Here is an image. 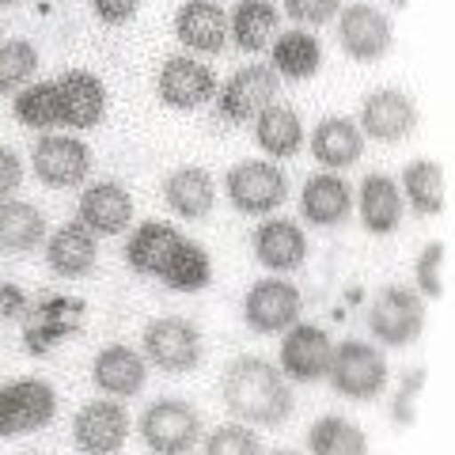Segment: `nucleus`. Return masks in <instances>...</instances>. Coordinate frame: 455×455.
Returning a JSON list of instances; mask_svg holds the SVG:
<instances>
[{
    "label": "nucleus",
    "instance_id": "nucleus-1",
    "mask_svg": "<svg viewBox=\"0 0 455 455\" xmlns=\"http://www.w3.org/2000/svg\"><path fill=\"white\" fill-rule=\"evenodd\" d=\"M107 84L88 68H73L53 80H35L20 95H12V118L38 133L95 130L107 118Z\"/></svg>",
    "mask_w": 455,
    "mask_h": 455
},
{
    "label": "nucleus",
    "instance_id": "nucleus-2",
    "mask_svg": "<svg viewBox=\"0 0 455 455\" xmlns=\"http://www.w3.org/2000/svg\"><path fill=\"white\" fill-rule=\"evenodd\" d=\"M125 266L171 292H202L212 281L209 251L167 220H140L125 239Z\"/></svg>",
    "mask_w": 455,
    "mask_h": 455
},
{
    "label": "nucleus",
    "instance_id": "nucleus-3",
    "mask_svg": "<svg viewBox=\"0 0 455 455\" xmlns=\"http://www.w3.org/2000/svg\"><path fill=\"white\" fill-rule=\"evenodd\" d=\"M220 398L232 410V418L251 425V429H277L296 410L292 383L284 379L274 361L254 357V353H243L224 368Z\"/></svg>",
    "mask_w": 455,
    "mask_h": 455
},
{
    "label": "nucleus",
    "instance_id": "nucleus-4",
    "mask_svg": "<svg viewBox=\"0 0 455 455\" xmlns=\"http://www.w3.org/2000/svg\"><path fill=\"white\" fill-rule=\"evenodd\" d=\"M331 387L341 398H353V403H372L387 387V357L383 349H376L372 341L361 338H346L338 341L331 353Z\"/></svg>",
    "mask_w": 455,
    "mask_h": 455
},
{
    "label": "nucleus",
    "instance_id": "nucleus-5",
    "mask_svg": "<svg viewBox=\"0 0 455 455\" xmlns=\"http://www.w3.org/2000/svg\"><path fill=\"white\" fill-rule=\"evenodd\" d=\"M137 429L152 455H190L202 444V414L187 398H156Z\"/></svg>",
    "mask_w": 455,
    "mask_h": 455
},
{
    "label": "nucleus",
    "instance_id": "nucleus-6",
    "mask_svg": "<svg viewBox=\"0 0 455 455\" xmlns=\"http://www.w3.org/2000/svg\"><path fill=\"white\" fill-rule=\"evenodd\" d=\"M140 353L145 361L156 364L160 372H194L205 357V338L202 331L182 319V315H160L145 326V338H140Z\"/></svg>",
    "mask_w": 455,
    "mask_h": 455
},
{
    "label": "nucleus",
    "instance_id": "nucleus-7",
    "mask_svg": "<svg viewBox=\"0 0 455 455\" xmlns=\"http://www.w3.org/2000/svg\"><path fill=\"white\" fill-rule=\"evenodd\" d=\"M224 194L243 217H266L289 202V179L274 160H243L224 175Z\"/></svg>",
    "mask_w": 455,
    "mask_h": 455
},
{
    "label": "nucleus",
    "instance_id": "nucleus-8",
    "mask_svg": "<svg viewBox=\"0 0 455 455\" xmlns=\"http://www.w3.org/2000/svg\"><path fill=\"white\" fill-rule=\"evenodd\" d=\"M368 331H372V338L387 349L414 346L425 331V300L414 289L387 284V289L376 292L372 307H368Z\"/></svg>",
    "mask_w": 455,
    "mask_h": 455
},
{
    "label": "nucleus",
    "instance_id": "nucleus-9",
    "mask_svg": "<svg viewBox=\"0 0 455 455\" xmlns=\"http://www.w3.org/2000/svg\"><path fill=\"white\" fill-rule=\"evenodd\" d=\"M57 418V391L46 379L0 383V440L38 433Z\"/></svg>",
    "mask_w": 455,
    "mask_h": 455
},
{
    "label": "nucleus",
    "instance_id": "nucleus-10",
    "mask_svg": "<svg viewBox=\"0 0 455 455\" xmlns=\"http://www.w3.org/2000/svg\"><path fill=\"white\" fill-rule=\"evenodd\" d=\"M31 171L42 187L50 190H73L92 175V148L80 137L65 133H42L31 148Z\"/></svg>",
    "mask_w": 455,
    "mask_h": 455
},
{
    "label": "nucleus",
    "instance_id": "nucleus-11",
    "mask_svg": "<svg viewBox=\"0 0 455 455\" xmlns=\"http://www.w3.org/2000/svg\"><path fill=\"white\" fill-rule=\"evenodd\" d=\"M277 92H281V76L269 65H243L217 92V114L232 125H247L269 103H277Z\"/></svg>",
    "mask_w": 455,
    "mask_h": 455
},
{
    "label": "nucleus",
    "instance_id": "nucleus-12",
    "mask_svg": "<svg viewBox=\"0 0 455 455\" xmlns=\"http://www.w3.org/2000/svg\"><path fill=\"white\" fill-rule=\"evenodd\" d=\"M300 311H304V296L292 281L284 277H262L247 289V300H243V319L254 334H284L292 323H300Z\"/></svg>",
    "mask_w": 455,
    "mask_h": 455
},
{
    "label": "nucleus",
    "instance_id": "nucleus-13",
    "mask_svg": "<svg viewBox=\"0 0 455 455\" xmlns=\"http://www.w3.org/2000/svg\"><path fill=\"white\" fill-rule=\"evenodd\" d=\"M331 353L334 341L331 334L315 323H292L281 334V353H277V368L284 379L292 383H323L331 372Z\"/></svg>",
    "mask_w": 455,
    "mask_h": 455
},
{
    "label": "nucleus",
    "instance_id": "nucleus-14",
    "mask_svg": "<svg viewBox=\"0 0 455 455\" xmlns=\"http://www.w3.org/2000/svg\"><path fill=\"white\" fill-rule=\"evenodd\" d=\"M130 410L118 398H95V403L80 406V414L73 418V444L80 455H114L122 451V444L130 440Z\"/></svg>",
    "mask_w": 455,
    "mask_h": 455
},
{
    "label": "nucleus",
    "instance_id": "nucleus-15",
    "mask_svg": "<svg viewBox=\"0 0 455 455\" xmlns=\"http://www.w3.org/2000/svg\"><path fill=\"white\" fill-rule=\"evenodd\" d=\"M156 95L160 103L171 110L190 114L197 107H205L212 95H217V73L209 65H202L190 53H175L160 65V76H156Z\"/></svg>",
    "mask_w": 455,
    "mask_h": 455
},
{
    "label": "nucleus",
    "instance_id": "nucleus-16",
    "mask_svg": "<svg viewBox=\"0 0 455 455\" xmlns=\"http://www.w3.org/2000/svg\"><path fill=\"white\" fill-rule=\"evenodd\" d=\"M338 38L353 61H379L395 46V27L376 4H341L338 12Z\"/></svg>",
    "mask_w": 455,
    "mask_h": 455
},
{
    "label": "nucleus",
    "instance_id": "nucleus-17",
    "mask_svg": "<svg viewBox=\"0 0 455 455\" xmlns=\"http://www.w3.org/2000/svg\"><path fill=\"white\" fill-rule=\"evenodd\" d=\"M76 220L88 228L92 235H125L133 228V197L122 182L114 179H99L92 187L80 190L76 202Z\"/></svg>",
    "mask_w": 455,
    "mask_h": 455
},
{
    "label": "nucleus",
    "instance_id": "nucleus-18",
    "mask_svg": "<svg viewBox=\"0 0 455 455\" xmlns=\"http://www.w3.org/2000/svg\"><path fill=\"white\" fill-rule=\"evenodd\" d=\"M361 133L364 140H379V145H398L418 130V107L414 99L398 88H376L361 103Z\"/></svg>",
    "mask_w": 455,
    "mask_h": 455
},
{
    "label": "nucleus",
    "instance_id": "nucleus-19",
    "mask_svg": "<svg viewBox=\"0 0 455 455\" xmlns=\"http://www.w3.org/2000/svg\"><path fill=\"white\" fill-rule=\"evenodd\" d=\"M92 383L107 398H118V403L140 395V391H145V383H148V361H145V353L133 349V346H125V341H110V346H103V349L95 353V361H92Z\"/></svg>",
    "mask_w": 455,
    "mask_h": 455
},
{
    "label": "nucleus",
    "instance_id": "nucleus-20",
    "mask_svg": "<svg viewBox=\"0 0 455 455\" xmlns=\"http://www.w3.org/2000/svg\"><path fill=\"white\" fill-rule=\"evenodd\" d=\"M251 247H254L259 266H266L269 274H277V277L296 274V269L307 262V235L292 217L262 220L259 228H254V235H251Z\"/></svg>",
    "mask_w": 455,
    "mask_h": 455
},
{
    "label": "nucleus",
    "instance_id": "nucleus-21",
    "mask_svg": "<svg viewBox=\"0 0 455 455\" xmlns=\"http://www.w3.org/2000/svg\"><path fill=\"white\" fill-rule=\"evenodd\" d=\"M300 217L315 228H341L353 217V187L338 171H315L300 190Z\"/></svg>",
    "mask_w": 455,
    "mask_h": 455
},
{
    "label": "nucleus",
    "instance_id": "nucleus-22",
    "mask_svg": "<svg viewBox=\"0 0 455 455\" xmlns=\"http://www.w3.org/2000/svg\"><path fill=\"white\" fill-rule=\"evenodd\" d=\"M403 212H406L403 190H398V182L391 175L372 171V175L361 179V187H357V217H361V228L368 235H395L398 224H403Z\"/></svg>",
    "mask_w": 455,
    "mask_h": 455
},
{
    "label": "nucleus",
    "instance_id": "nucleus-23",
    "mask_svg": "<svg viewBox=\"0 0 455 455\" xmlns=\"http://www.w3.org/2000/svg\"><path fill=\"white\" fill-rule=\"evenodd\" d=\"M175 38L190 53H220L228 46V12L217 0H187L175 12Z\"/></svg>",
    "mask_w": 455,
    "mask_h": 455
},
{
    "label": "nucleus",
    "instance_id": "nucleus-24",
    "mask_svg": "<svg viewBox=\"0 0 455 455\" xmlns=\"http://www.w3.org/2000/svg\"><path fill=\"white\" fill-rule=\"evenodd\" d=\"M99 262V235H92L80 220L61 224L57 232L46 239V266L57 277L65 281H80L88 277Z\"/></svg>",
    "mask_w": 455,
    "mask_h": 455
},
{
    "label": "nucleus",
    "instance_id": "nucleus-25",
    "mask_svg": "<svg viewBox=\"0 0 455 455\" xmlns=\"http://www.w3.org/2000/svg\"><path fill=\"white\" fill-rule=\"evenodd\" d=\"M164 205L175 212L179 220H205L212 205H217V182L205 167H175L164 179Z\"/></svg>",
    "mask_w": 455,
    "mask_h": 455
},
{
    "label": "nucleus",
    "instance_id": "nucleus-26",
    "mask_svg": "<svg viewBox=\"0 0 455 455\" xmlns=\"http://www.w3.org/2000/svg\"><path fill=\"white\" fill-rule=\"evenodd\" d=\"M311 156L326 167V171H341L353 167L364 156V133L361 125L346 118V114H331L311 130Z\"/></svg>",
    "mask_w": 455,
    "mask_h": 455
},
{
    "label": "nucleus",
    "instance_id": "nucleus-27",
    "mask_svg": "<svg viewBox=\"0 0 455 455\" xmlns=\"http://www.w3.org/2000/svg\"><path fill=\"white\" fill-rule=\"evenodd\" d=\"M84 300H65V296H57V300H42L31 319H23V341H27V353H35L42 357L46 349H53L61 338L73 334V326H61L65 323H84Z\"/></svg>",
    "mask_w": 455,
    "mask_h": 455
},
{
    "label": "nucleus",
    "instance_id": "nucleus-28",
    "mask_svg": "<svg viewBox=\"0 0 455 455\" xmlns=\"http://www.w3.org/2000/svg\"><path fill=\"white\" fill-rule=\"evenodd\" d=\"M304 122L300 114L284 103H269L259 118H254V145L262 148V156L269 160H292L296 152L304 148Z\"/></svg>",
    "mask_w": 455,
    "mask_h": 455
},
{
    "label": "nucleus",
    "instance_id": "nucleus-29",
    "mask_svg": "<svg viewBox=\"0 0 455 455\" xmlns=\"http://www.w3.org/2000/svg\"><path fill=\"white\" fill-rule=\"evenodd\" d=\"M319 65H323V46L307 27L281 31L274 46H269V68L284 80H311L319 73Z\"/></svg>",
    "mask_w": 455,
    "mask_h": 455
},
{
    "label": "nucleus",
    "instance_id": "nucleus-30",
    "mask_svg": "<svg viewBox=\"0 0 455 455\" xmlns=\"http://www.w3.org/2000/svg\"><path fill=\"white\" fill-rule=\"evenodd\" d=\"M277 27H281L277 4H269V0H239L232 16H228V38L243 53H262L277 38Z\"/></svg>",
    "mask_w": 455,
    "mask_h": 455
},
{
    "label": "nucleus",
    "instance_id": "nucleus-31",
    "mask_svg": "<svg viewBox=\"0 0 455 455\" xmlns=\"http://www.w3.org/2000/svg\"><path fill=\"white\" fill-rule=\"evenodd\" d=\"M50 224L42 217V209L31 202H20V197H8L0 202V251L4 254H27L46 243Z\"/></svg>",
    "mask_w": 455,
    "mask_h": 455
},
{
    "label": "nucleus",
    "instance_id": "nucleus-32",
    "mask_svg": "<svg viewBox=\"0 0 455 455\" xmlns=\"http://www.w3.org/2000/svg\"><path fill=\"white\" fill-rule=\"evenodd\" d=\"M403 202L418 212V217H436L448 205V182H444V167L436 160H410L403 167Z\"/></svg>",
    "mask_w": 455,
    "mask_h": 455
},
{
    "label": "nucleus",
    "instance_id": "nucleus-33",
    "mask_svg": "<svg viewBox=\"0 0 455 455\" xmlns=\"http://www.w3.org/2000/svg\"><path fill=\"white\" fill-rule=\"evenodd\" d=\"M307 451L311 455H368V436L349 418L323 414L307 429Z\"/></svg>",
    "mask_w": 455,
    "mask_h": 455
},
{
    "label": "nucleus",
    "instance_id": "nucleus-34",
    "mask_svg": "<svg viewBox=\"0 0 455 455\" xmlns=\"http://www.w3.org/2000/svg\"><path fill=\"white\" fill-rule=\"evenodd\" d=\"M38 76V50L27 38L0 42V95H20Z\"/></svg>",
    "mask_w": 455,
    "mask_h": 455
},
{
    "label": "nucleus",
    "instance_id": "nucleus-35",
    "mask_svg": "<svg viewBox=\"0 0 455 455\" xmlns=\"http://www.w3.org/2000/svg\"><path fill=\"white\" fill-rule=\"evenodd\" d=\"M202 455H262V440L251 425L228 421V425H220V429H212L205 436Z\"/></svg>",
    "mask_w": 455,
    "mask_h": 455
},
{
    "label": "nucleus",
    "instance_id": "nucleus-36",
    "mask_svg": "<svg viewBox=\"0 0 455 455\" xmlns=\"http://www.w3.org/2000/svg\"><path fill=\"white\" fill-rule=\"evenodd\" d=\"M425 379H429V368H425V364L410 368V372L398 379V391H395V398H391V421L398 425V429H410V425H414L421 391H425Z\"/></svg>",
    "mask_w": 455,
    "mask_h": 455
},
{
    "label": "nucleus",
    "instance_id": "nucleus-37",
    "mask_svg": "<svg viewBox=\"0 0 455 455\" xmlns=\"http://www.w3.org/2000/svg\"><path fill=\"white\" fill-rule=\"evenodd\" d=\"M444 259H448V247L444 243H429L418 262H414V284H418V296L421 300H440L444 296V277H440V269H444Z\"/></svg>",
    "mask_w": 455,
    "mask_h": 455
},
{
    "label": "nucleus",
    "instance_id": "nucleus-38",
    "mask_svg": "<svg viewBox=\"0 0 455 455\" xmlns=\"http://www.w3.org/2000/svg\"><path fill=\"white\" fill-rule=\"evenodd\" d=\"M341 12V0H284V16L300 27H323Z\"/></svg>",
    "mask_w": 455,
    "mask_h": 455
},
{
    "label": "nucleus",
    "instance_id": "nucleus-39",
    "mask_svg": "<svg viewBox=\"0 0 455 455\" xmlns=\"http://www.w3.org/2000/svg\"><path fill=\"white\" fill-rule=\"evenodd\" d=\"M92 12L99 16V23L125 27L140 12V0H92Z\"/></svg>",
    "mask_w": 455,
    "mask_h": 455
},
{
    "label": "nucleus",
    "instance_id": "nucleus-40",
    "mask_svg": "<svg viewBox=\"0 0 455 455\" xmlns=\"http://www.w3.org/2000/svg\"><path fill=\"white\" fill-rule=\"evenodd\" d=\"M23 182V160L12 148L0 145V202H8Z\"/></svg>",
    "mask_w": 455,
    "mask_h": 455
},
{
    "label": "nucleus",
    "instance_id": "nucleus-41",
    "mask_svg": "<svg viewBox=\"0 0 455 455\" xmlns=\"http://www.w3.org/2000/svg\"><path fill=\"white\" fill-rule=\"evenodd\" d=\"M387 4H391L395 12H406V4H410V0H387Z\"/></svg>",
    "mask_w": 455,
    "mask_h": 455
},
{
    "label": "nucleus",
    "instance_id": "nucleus-42",
    "mask_svg": "<svg viewBox=\"0 0 455 455\" xmlns=\"http://www.w3.org/2000/svg\"><path fill=\"white\" fill-rule=\"evenodd\" d=\"M269 455H300V451H292V448H281V451H269Z\"/></svg>",
    "mask_w": 455,
    "mask_h": 455
},
{
    "label": "nucleus",
    "instance_id": "nucleus-43",
    "mask_svg": "<svg viewBox=\"0 0 455 455\" xmlns=\"http://www.w3.org/2000/svg\"><path fill=\"white\" fill-rule=\"evenodd\" d=\"M8 4H16V0H0V8H8Z\"/></svg>",
    "mask_w": 455,
    "mask_h": 455
}]
</instances>
